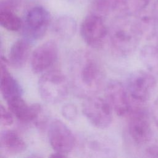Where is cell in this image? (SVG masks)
I'll return each mask as SVG.
<instances>
[{
	"label": "cell",
	"instance_id": "4",
	"mask_svg": "<svg viewBox=\"0 0 158 158\" xmlns=\"http://www.w3.org/2000/svg\"><path fill=\"white\" fill-rule=\"evenodd\" d=\"M51 22L49 12L41 6L29 9L22 19V35L31 44L41 40L46 33Z\"/></svg>",
	"mask_w": 158,
	"mask_h": 158
},
{
	"label": "cell",
	"instance_id": "23",
	"mask_svg": "<svg viewBox=\"0 0 158 158\" xmlns=\"http://www.w3.org/2000/svg\"><path fill=\"white\" fill-rule=\"evenodd\" d=\"M21 3V0H2L0 3V10H6L14 12L19 8Z\"/></svg>",
	"mask_w": 158,
	"mask_h": 158
},
{
	"label": "cell",
	"instance_id": "10",
	"mask_svg": "<svg viewBox=\"0 0 158 158\" xmlns=\"http://www.w3.org/2000/svg\"><path fill=\"white\" fill-rule=\"evenodd\" d=\"M59 50L57 43L53 40H49L33 51L30 60L31 70L34 73H44L50 69L56 62Z\"/></svg>",
	"mask_w": 158,
	"mask_h": 158
},
{
	"label": "cell",
	"instance_id": "6",
	"mask_svg": "<svg viewBox=\"0 0 158 158\" xmlns=\"http://www.w3.org/2000/svg\"><path fill=\"white\" fill-rule=\"evenodd\" d=\"M82 111L87 120L95 127L105 129L110 126L113 110L106 99L95 96L86 98Z\"/></svg>",
	"mask_w": 158,
	"mask_h": 158
},
{
	"label": "cell",
	"instance_id": "13",
	"mask_svg": "<svg viewBox=\"0 0 158 158\" xmlns=\"http://www.w3.org/2000/svg\"><path fill=\"white\" fill-rule=\"evenodd\" d=\"M7 60L1 57L0 89L3 98L7 102L14 98L21 96L22 88L17 81L11 75L7 70L6 63Z\"/></svg>",
	"mask_w": 158,
	"mask_h": 158
},
{
	"label": "cell",
	"instance_id": "1",
	"mask_svg": "<svg viewBox=\"0 0 158 158\" xmlns=\"http://www.w3.org/2000/svg\"><path fill=\"white\" fill-rule=\"evenodd\" d=\"M72 87L75 94L88 98L104 87L106 73L101 60L92 52L78 50L72 56L69 67Z\"/></svg>",
	"mask_w": 158,
	"mask_h": 158
},
{
	"label": "cell",
	"instance_id": "16",
	"mask_svg": "<svg viewBox=\"0 0 158 158\" xmlns=\"http://www.w3.org/2000/svg\"><path fill=\"white\" fill-rule=\"evenodd\" d=\"M77 22L75 19L68 15L58 17L54 22L52 30L55 35L63 40H69L75 34Z\"/></svg>",
	"mask_w": 158,
	"mask_h": 158
},
{
	"label": "cell",
	"instance_id": "5",
	"mask_svg": "<svg viewBox=\"0 0 158 158\" xmlns=\"http://www.w3.org/2000/svg\"><path fill=\"white\" fill-rule=\"evenodd\" d=\"M129 116L127 130L131 141L137 146L148 143L152 138V129L146 110L141 105H137L131 109Z\"/></svg>",
	"mask_w": 158,
	"mask_h": 158
},
{
	"label": "cell",
	"instance_id": "9",
	"mask_svg": "<svg viewBox=\"0 0 158 158\" xmlns=\"http://www.w3.org/2000/svg\"><path fill=\"white\" fill-rule=\"evenodd\" d=\"M48 139L55 152L65 155L75 144V138L69 128L60 120L53 119L48 127Z\"/></svg>",
	"mask_w": 158,
	"mask_h": 158
},
{
	"label": "cell",
	"instance_id": "3",
	"mask_svg": "<svg viewBox=\"0 0 158 158\" xmlns=\"http://www.w3.org/2000/svg\"><path fill=\"white\" fill-rule=\"evenodd\" d=\"M41 99L50 104L62 102L69 91V81L64 74L58 70H48L41 75L38 82Z\"/></svg>",
	"mask_w": 158,
	"mask_h": 158
},
{
	"label": "cell",
	"instance_id": "7",
	"mask_svg": "<svg viewBox=\"0 0 158 158\" xmlns=\"http://www.w3.org/2000/svg\"><path fill=\"white\" fill-rule=\"evenodd\" d=\"M156 83L152 74L144 70H136L128 77L126 88L130 99L135 104L142 105L150 98Z\"/></svg>",
	"mask_w": 158,
	"mask_h": 158
},
{
	"label": "cell",
	"instance_id": "18",
	"mask_svg": "<svg viewBox=\"0 0 158 158\" xmlns=\"http://www.w3.org/2000/svg\"><path fill=\"white\" fill-rule=\"evenodd\" d=\"M0 24L1 27L10 31H17L22 28V20L14 11L0 10Z\"/></svg>",
	"mask_w": 158,
	"mask_h": 158
},
{
	"label": "cell",
	"instance_id": "26",
	"mask_svg": "<svg viewBox=\"0 0 158 158\" xmlns=\"http://www.w3.org/2000/svg\"><path fill=\"white\" fill-rule=\"evenodd\" d=\"M152 13L154 17L156 19V20L158 21V0H156L153 6Z\"/></svg>",
	"mask_w": 158,
	"mask_h": 158
},
{
	"label": "cell",
	"instance_id": "8",
	"mask_svg": "<svg viewBox=\"0 0 158 158\" xmlns=\"http://www.w3.org/2000/svg\"><path fill=\"white\" fill-rule=\"evenodd\" d=\"M109 30L102 16L93 13L85 17L80 26V34L85 43L93 49L101 48Z\"/></svg>",
	"mask_w": 158,
	"mask_h": 158
},
{
	"label": "cell",
	"instance_id": "25",
	"mask_svg": "<svg viewBox=\"0 0 158 158\" xmlns=\"http://www.w3.org/2000/svg\"><path fill=\"white\" fill-rule=\"evenodd\" d=\"M152 117L158 128V98L154 101L152 107Z\"/></svg>",
	"mask_w": 158,
	"mask_h": 158
},
{
	"label": "cell",
	"instance_id": "19",
	"mask_svg": "<svg viewBox=\"0 0 158 158\" xmlns=\"http://www.w3.org/2000/svg\"><path fill=\"white\" fill-rule=\"evenodd\" d=\"M151 0H123L120 9L125 15H138L143 12Z\"/></svg>",
	"mask_w": 158,
	"mask_h": 158
},
{
	"label": "cell",
	"instance_id": "20",
	"mask_svg": "<svg viewBox=\"0 0 158 158\" xmlns=\"http://www.w3.org/2000/svg\"><path fill=\"white\" fill-rule=\"evenodd\" d=\"M123 0H96L94 8L96 14L101 16L121 8Z\"/></svg>",
	"mask_w": 158,
	"mask_h": 158
},
{
	"label": "cell",
	"instance_id": "21",
	"mask_svg": "<svg viewBox=\"0 0 158 158\" xmlns=\"http://www.w3.org/2000/svg\"><path fill=\"white\" fill-rule=\"evenodd\" d=\"M62 116L69 121L75 120L78 115V109L77 106L72 103H67L62 106L61 108Z\"/></svg>",
	"mask_w": 158,
	"mask_h": 158
},
{
	"label": "cell",
	"instance_id": "24",
	"mask_svg": "<svg viewBox=\"0 0 158 158\" xmlns=\"http://www.w3.org/2000/svg\"><path fill=\"white\" fill-rule=\"evenodd\" d=\"M145 155L149 157H158V146L152 145L146 148Z\"/></svg>",
	"mask_w": 158,
	"mask_h": 158
},
{
	"label": "cell",
	"instance_id": "15",
	"mask_svg": "<svg viewBox=\"0 0 158 158\" xmlns=\"http://www.w3.org/2000/svg\"><path fill=\"white\" fill-rule=\"evenodd\" d=\"M31 49V43L24 38L17 40L12 45L8 56V63L14 68L20 69L27 63Z\"/></svg>",
	"mask_w": 158,
	"mask_h": 158
},
{
	"label": "cell",
	"instance_id": "14",
	"mask_svg": "<svg viewBox=\"0 0 158 158\" xmlns=\"http://www.w3.org/2000/svg\"><path fill=\"white\" fill-rule=\"evenodd\" d=\"M1 152L7 155H16L25 151L27 144L20 135L12 130H5L0 135Z\"/></svg>",
	"mask_w": 158,
	"mask_h": 158
},
{
	"label": "cell",
	"instance_id": "12",
	"mask_svg": "<svg viewBox=\"0 0 158 158\" xmlns=\"http://www.w3.org/2000/svg\"><path fill=\"white\" fill-rule=\"evenodd\" d=\"M8 109L22 122H33L41 105L38 103L28 105L22 96L11 99L7 102Z\"/></svg>",
	"mask_w": 158,
	"mask_h": 158
},
{
	"label": "cell",
	"instance_id": "2",
	"mask_svg": "<svg viewBox=\"0 0 158 158\" xmlns=\"http://www.w3.org/2000/svg\"><path fill=\"white\" fill-rule=\"evenodd\" d=\"M108 36L112 52L120 57L131 54L143 37L136 21L125 19H120L113 24L109 30Z\"/></svg>",
	"mask_w": 158,
	"mask_h": 158
},
{
	"label": "cell",
	"instance_id": "11",
	"mask_svg": "<svg viewBox=\"0 0 158 158\" xmlns=\"http://www.w3.org/2000/svg\"><path fill=\"white\" fill-rule=\"evenodd\" d=\"M105 93L106 99L117 115H128L131 109L130 98L127 88L122 83L117 80L109 81L106 85Z\"/></svg>",
	"mask_w": 158,
	"mask_h": 158
},
{
	"label": "cell",
	"instance_id": "17",
	"mask_svg": "<svg viewBox=\"0 0 158 158\" xmlns=\"http://www.w3.org/2000/svg\"><path fill=\"white\" fill-rule=\"evenodd\" d=\"M139 56L146 68L151 72L158 75V44L144 46L141 48Z\"/></svg>",
	"mask_w": 158,
	"mask_h": 158
},
{
	"label": "cell",
	"instance_id": "22",
	"mask_svg": "<svg viewBox=\"0 0 158 158\" xmlns=\"http://www.w3.org/2000/svg\"><path fill=\"white\" fill-rule=\"evenodd\" d=\"M12 113L9 109H6L2 104L0 106V122L3 126L7 127L12 124L14 122Z\"/></svg>",
	"mask_w": 158,
	"mask_h": 158
}]
</instances>
